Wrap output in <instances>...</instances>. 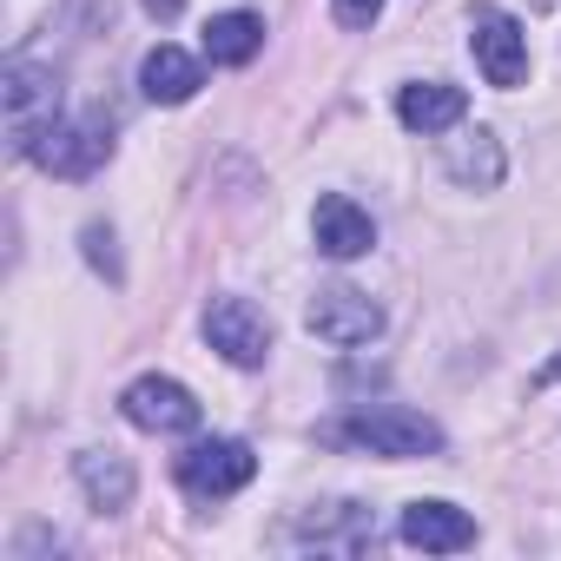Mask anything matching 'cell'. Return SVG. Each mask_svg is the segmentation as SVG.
<instances>
[{
  "label": "cell",
  "mask_w": 561,
  "mask_h": 561,
  "mask_svg": "<svg viewBox=\"0 0 561 561\" xmlns=\"http://www.w3.org/2000/svg\"><path fill=\"white\" fill-rule=\"evenodd\" d=\"M205 344L238 364V370H257L271 357V318L251 305V298H211L205 305Z\"/></svg>",
  "instance_id": "7"
},
{
  "label": "cell",
  "mask_w": 561,
  "mask_h": 561,
  "mask_svg": "<svg viewBox=\"0 0 561 561\" xmlns=\"http://www.w3.org/2000/svg\"><path fill=\"white\" fill-rule=\"evenodd\" d=\"M397 535L423 554H462V548H476V515L456 502H410Z\"/></svg>",
  "instance_id": "10"
},
{
  "label": "cell",
  "mask_w": 561,
  "mask_h": 561,
  "mask_svg": "<svg viewBox=\"0 0 561 561\" xmlns=\"http://www.w3.org/2000/svg\"><path fill=\"white\" fill-rule=\"evenodd\" d=\"M449 133H456V126H449ZM443 172H449L456 185H469V192H495V185H502V172H508V159H502V139H495L489 126L443 139Z\"/></svg>",
  "instance_id": "11"
},
{
  "label": "cell",
  "mask_w": 561,
  "mask_h": 561,
  "mask_svg": "<svg viewBox=\"0 0 561 561\" xmlns=\"http://www.w3.org/2000/svg\"><path fill=\"white\" fill-rule=\"evenodd\" d=\"M139 87H146V100L152 106H185L198 87H205V73H198V60L185 54V47H152L146 60H139Z\"/></svg>",
  "instance_id": "13"
},
{
  "label": "cell",
  "mask_w": 561,
  "mask_h": 561,
  "mask_svg": "<svg viewBox=\"0 0 561 561\" xmlns=\"http://www.w3.org/2000/svg\"><path fill=\"white\" fill-rule=\"evenodd\" d=\"M251 476H257V456H251V443H238V436H211V443H192V449L179 456V482H185L198 502H225V495H238Z\"/></svg>",
  "instance_id": "5"
},
{
  "label": "cell",
  "mask_w": 561,
  "mask_h": 561,
  "mask_svg": "<svg viewBox=\"0 0 561 561\" xmlns=\"http://www.w3.org/2000/svg\"><path fill=\"white\" fill-rule=\"evenodd\" d=\"M73 476H80V489H87V502H93L100 515H119V508L133 502V482H139L119 449H80V456H73Z\"/></svg>",
  "instance_id": "14"
},
{
  "label": "cell",
  "mask_w": 561,
  "mask_h": 561,
  "mask_svg": "<svg viewBox=\"0 0 561 561\" xmlns=\"http://www.w3.org/2000/svg\"><path fill=\"white\" fill-rule=\"evenodd\" d=\"M469 54H476L482 80L502 87V93L528 80V34H522L515 14L495 8V0H476V14H469Z\"/></svg>",
  "instance_id": "3"
},
{
  "label": "cell",
  "mask_w": 561,
  "mask_h": 561,
  "mask_svg": "<svg viewBox=\"0 0 561 561\" xmlns=\"http://www.w3.org/2000/svg\"><path fill=\"white\" fill-rule=\"evenodd\" d=\"M305 324H311V337H324V344H337V351H357V344H370V337L383 331V311H377V298L357 291V285H318Z\"/></svg>",
  "instance_id": "6"
},
{
  "label": "cell",
  "mask_w": 561,
  "mask_h": 561,
  "mask_svg": "<svg viewBox=\"0 0 561 561\" xmlns=\"http://www.w3.org/2000/svg\"><path fill=\"white\" fill-rule=\"evenodd\" d=\"M337 27H377L383 21V0H331Z\"/></svg>",
  "instance_id": "17"
},
{
  "label": "cell",
  "mask_w": 561,
  "mask_h": 561,
  "mask_svg": "<svg viewBox=\"0 0 561 561\" xmlns=\"http://www.w3.org/2000/svg\"><path fill=\"white\" fill-rule=\"evenodd\" d=\"M311 238H318V251H324V257L351 264V257H364V251L377 244V225H370V211H364L357 198L324 192V198H318V211H311Z\"/></svg>",
  "instance_id": "9"
},
{
  "label": "cell",
  "mask_w": 561,
  "mask_h": 561,
  "mask_svg": "<svg viewBox=\"0 0 561 561\" xmlns=\"http://www.w3.org/2000/svg\"><path fill=\"white\" fill-rule=\"evenodd\" d=\"M462 113H469V93L449 87V80H410V87L397 93V119H403L410 133H423V139L462 126Z\"/></svg>",
  "instance_id": "12"
},
{
  "label": "cell",
  "mask_w": 561,
  "mask_h": 561,
  "mask_svg": "<svg viewBox=\"0 0 561 561\" xmlns=\"http://www.w3.org/2000/svg\"><path fill=\"white\" fill-rule=\"evenodd\" d=\"M119 410L133 430H152V436H192L198 430V397L179 377H133Z\"/></svg>",
  "instance_id": "8"
},
{
  "label": "cell",
  "mask_w": 561,
  "mask_h": 561,
  "mask_svg": "<svg viewBox=\"0 0 561 561\" xmlns=\"http://www.w3.org/2000/svg\"><path fill=\"white\" fill-rule=\"evenodd\" d=\"M27 159H34L41 172H54V179H93V172L113 159V126H106V119H67V113H60L54 126L34 133Z\"/></svg>",
  "instance_id": "2"
},
{
  "label": "cell",
  "mask_w": 561,
  "mask_h": 561,
  "mask_svg": "<svg viewBox=\"0 0 561 561\" xmlns=\"http://www.w3.org/2000/svg\"><path fill=\"white\" fill-rule=\"evenodd\" d=\"M535 383H541V390H548V383H561V357H548V364L535 370Z\"/></svg>",
  "instance_id": "19"
},
{
  "label": "cell",
  "mask_w": 561,
  "mask_h": 561,
  "mask_svg": "<svg viewBox=\"0 0 561 561\" xmlns=\"http://www.w3.org/2000/svg\"><path fill=\"white\" fill-rule=\"evenodd\" d=\"M257 47H264V21H257V14L231 8V14H211V21H205V60H211V67H244Z\"/></svg>",
  "instance_id": "15"
},
{
  "label": "cell",
  "mask_w": 561,
  "mask_h": 561,
  "mask_svg": "<svg viewBox=\"0 0 561 561\" xmlns=\"http://www.w3.org/2000/svg\"><path fill=\"white\" fill-rule=\"evenodd\" d=\"M139 8H146L152 21H179V8H185V0H139Z\"/></svg>",
  "instance_id": "18"
},
{
  "label": "cell",
  "mask_w": 561,
  "mask_h": 561,
  "mask_svg": "<svg viewBox=\"0 0 561 561\" xmlns=\"http://www.w3.org/2000/svg\"><path fill=\"white\" fill-rule=\"evenodd\" d=\"M80 244H87V257H93V271H106V277H113V285H119V277H126V271H119V251H113V225H87V231H80Z\"/></svg>",
  "instance_id": "16"
},
{
  "label": "cell",
  "mask_w": 561,
  "mask_h": 561,
  "mask_svg": "<svg viewBox=\"0 0 561 561\" xmlns=\"http://www.w3.org/2000/svg\"><path fill=\"white\" fill-rule=\"evenodd\" d=\"M0 106H8L14 152H27V146H34V133L60 119V80H54V67L8 60V67H0Z\"/></svg>",
  "instance_id": "4"
},
{
  "label": "cell",
  "mask_w": 561,
  "mask_h": 561,
  "mask_svg": "<svg viewBox=\"0 0 561 561\" xmlns=\"http://www.w3.org/2000/svg\"><path fill=\"white\" fill-rule=\"evenodd\" d=\"M351 449H370V456H390V462H416V456H436L443 449V430L416 410H397V403H377V410H357L344 416L337 430Z\"/></svg>",
  "instance_id": "1"
}]
</instances>
